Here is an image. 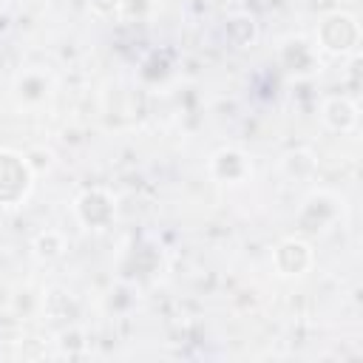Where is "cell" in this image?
<instances>
[{"instance_id": "1", "label": "cell", "mask_w": 363, "mask_h": 363, "mask_svg": "<svg viewBox=\"0 0 363 363\" xmlns=\"http://www.w3.org/2000/svg\"><path fill=\"white\" fill-rule=\"evenodd\" d=\"M31 179H34V170L28 167L26 156L0 150V207L20 204L31 190Z\"/></svg>"}, {"instance_id": "2", "label": "cell", "mask_w": 363, "mask_h": 363, "mask_svg": "<svg viewBox=\"0 0 363 363\" xmlns=\"http://www.w3.org/2000/svg\"><path fill=\"white\" fill-rule=\"evenodd\" d=\"M318 40L326 51L332 54H352L360 43V26L352 14H343V11H335V14H326L318 26Z\"/></svg>"}, {"instance_id": "11", "label": "cell", "mask_w": 363, "mask_h": 363, "mask_svg": "<svg viewBox=\"0 0 363 363\" xmlns=\"http://www.w3.org/2000/svg\"><path fill=\"white\" fill-rule=\"evenodd\" d=\"M96 14H113L119 9V0H88Z\"/></svg>"}, {"instance_id": "5", "label": "cell", "mask_w": 363, "mask_h": 363, "mask_svg": "<svg viewBox=\"0 0 363 363\" xmlns=\"http://www.w3.org/2000/svg\"><path fill=\"white\" fill-rule=\"evenodd\" d=\"M210 173H213V179H218V182H241V179H247V173H250V162H247V156H244L241 150H235V147H221V150L213 153V159H210Z\"/></svg>"}, {"instance_id": "9", "label": "cell", "mask_w": 363, "mask_h": 363, "mask_svg": "<svg viewBox=\"0 0 363 363\" xmlns=\"http://www.w3.org/2000/svg\"><path fill=\"white\" fill-rule=\"evenodd\" d=\"M34 250H37L40 258L51 261V258H60V255H62L65 241H62V235H60L57 230H45V233H40V235L34 238Z\"/></svg>"}, {"instance_id": "10", "label": "cell", "mask_w": 363, "mask_h": 363, "mask_svg": "<svg viewBox=\"0 0 363 363\" xmlns=\"http://www.w3.org/2000/svg\"><path fill=\"white\" fill-rule=\"evenodd\" d=\"M119 17L133 20V17H145L150 11V0H119Z\"/></svg>"}, {"instance_id": "6", "label": "cell", "mask_w": 363, "mask_h": 363, "mask_svg": "<svg viewBox=\"0 0 363 363\" xmlns=\"http://www.w3.org/2000/svg\"><path fill=\"white\" fill-rule=\"evenodd\" d=\"M323 122H326L332 130H349V128H354V122H357V108H354L349 99L335 96V99H329V102L323 105Z\"/></svg>"}, {"instance_id": "8", "label": "cell", "mask_w": 363, "mask_h": 363, "mask_svg": "<svg viewBox=\"0 0 363 363\" xmlns=\"http://www.w3.org/2000/svg\"><path fill=\"white\" fill-rule=\"evenodd\" d=\"M281 60L289 71H309L312 65V51L303 40H289L284 48H281Z\"/></svg>"}, {"instance_id": "4", "label": "cell", "mask_w": 363, "mask_h": 363, "mask_svg": "<svg viewBox=\"0 0 363 363\" xmlns=\"http://www.w3.org/2000/svg\"><path fill=\"white\" fill-rule=\"evenodd\" d=\"M272 264L281 275H301L312 267V247L301 238H286L275 247Z\"/></svg>"}, {"instance_id": "3", "label": "cell", "mask_w": 363, "mask_h": 363, "mask_svg": "<svg viewBox=\"0 0 363 363\" xmlns=\"http://www.w3.org/2000/svg\"><path fill=\"white\" fill-rule=\"evenodd\" d=\"M74 210H77V218L91 230H105L113 221V213H116L113 210V199L102 187H91V190L79 193Z\"/></svg>"}, {"instance_id": "7", "label": "cell", "mask_w": 363, "mask_h": 363, "mask_svg": "<svg viewBox=\"0 0 363 363\" xmlns=\"http://www.w3.org/2000/svg\"><path fill=\"white\" fill-rule=\"evenodd\" d=\"M17 96L23 102H43L48 96V79L37 71H26L20 79H17Z\"/></svg>"}]
</instances>
